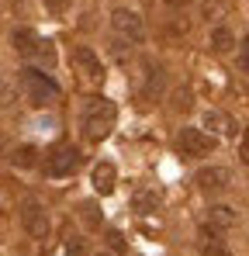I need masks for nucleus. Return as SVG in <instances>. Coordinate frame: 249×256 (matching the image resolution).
<instances>
[{
  "mask_svg": "<svg viewBox=\"0 0 249 256\" xmlns=\"http://www.w3.org/2000/svg\"><path fill=\"white\" fill-rule=\"evenodd\" d=\"M114 118H118V108L108 100V97H94V100H86V108H83V138L86 142H100V138H108L111 135V128H114Z\"/></svg>",
  "mask_w": 249,
  "mask_h": 256,
  "instance_id": "1",
  "label": "nucleus"
},
{
  "mask_svg": "<svg viewBox=\"0 0 249 256\" xmlns=\"http://www.w3.org/2000/svg\"><path fill=\"white\" fill-rule=\"evenodd\" d=\"M21 86H24V97L32 108H45L59 97V84L42 70H21Z\"/></svg>",
  "mask_w": 249,
  "mask_h": 256,
  "instance_id": "2",
  "label": "nucleus"
},
{
  "mask_svg": "<svg viewBox=\"0 0 249 256\" xmlns=\"http://www.w3.org/2000/svg\"><path fill=\"white\" fill-rule=\"evenodd\" d=\"M21 228H24L32 239H48V232H52V218H48V212H45L42 201L28 198V201L21 204Z\"/></svg>",
  "mask_w": 249,
  "mask_h": 256,
  "instance_id": "3",
  "label": "nucleus"
},
{
  "mask_svg": "<svg viewBox=\"0 0 249 256\" xmlns=\"http://www.w3.org/2000/svg\"><path fill=\"white\" fill-rule=\"evenodd\" d=\"M176 149L184 152V156H208L211 149H214V135H208L201 128H180L176 132Z\"/></svg>",
  "mask_w": 249,
  "mask_h": 256,
  "instance_id": "4",
  "label": "nucleus"
},
{
  "mask_svg": "<svg viewBox=\"0 0 249 256\" xmlns=\"http://www.w3.org/2000/svg\"><path fill=\"white\" fill-rule=\"evenodd\" d=\"M111 28H114L118 38H128V42H142L146 38V21L135 10H128V7H118L111 14Z\"/></svg>",
  "mask_w": 249,
  "mask_h": 256,
  "instance_id": "5",
  "label": "nucleus"
},
{
  "mask_svg": "<svg viewBox=\"0 0 249 256\" xmlns=\"http://www.w3.org/2000/svg\"><path fill=\"white\" fill-rule=\"evenodd\" d=\"M80 163H83V156H80L76 146H59V149L45 160V173H48V176H73Z\"/></svg>",
  "mask_w": 249,
  "mask_h": 256,
  "instance_id": "6",
  "label": "nucleus"
},
{
  "mask_svg": "<svg viewBox=\"0 0 249 256\" xmlns=\"http://www.w3.org/2000/svg\"><path fill=\"white\" fill-rule=\"evenodd\" d=\"M194 184L204 190V194H225L228 187H232V173L225 170V166H201L198 176H194Z\"/></svg>",
  "mask_w": 249,
  "mask_h": 256,
  "instance_id": "7",
  "label": "nucleus"
},
{
  "mask_svg": "<svg viewBox=\"0 0 249 256\" xmlns=\"http://www.w3.org/2000/svg\"><path fill=\"white\" fill-rule=\"evenodd\" d=\"M73 62L80 66V70L86 73V76H90V80H100V76H104L100 56H97V52H94L90 45H76V48H73Z\"/></svg>",
  "mask_w": 249,
  "mask_h": 256,
  "instance_id": "8",
  "label": "nucleus"
},
{
  "mask_svg": "<svg viewBox=\"0 0 249 256\" xmlns=\"http://www.w3.org/2000/svg\"><path fill=\"white\" fill-rule=\"evenodd\" d=\"M90 184H94V190H97L100 198H108V194L118 187V170H114V163H97L94 173H90Z\"/></svg>",
  "mask_w": 249,
  "mask_h": 256,
  "instance_id": "9",
  "label": "nucleus"
},
{
  "mask_svg": "<svg viewBox=\"0 0 249 256\" xmlns=\"http://www.w3.org/2000/svg\"><path fill=\"white\" fill-rule=\"evenodd\" d=\"M198 250H201V256H228V246H225L222 232L211 228V225H204L198 232Z\"/></svg>",
  "mask_w": 249,
  "mask_h": 256,
  "instance_id": "10",
  "label": "nucleus"
},
{
  "mask_svg": "<svg viewBox=\"0 0 249 256\" xmlns=\"http://www.w3.org/2000/svg\"><path fill=\"white\" fill-rule=\"evenodd\" d=\"M10 42H14V52H18V56H28V59L35 56V59H38L42 38L32 32V28H14V32H10Z\"/></svg>",
  "mask_w": 249,
  "mask_h": 256,
  "instance_id": "11",
  "label": "nucleus"
},
{
  "mask_svg": "<svg viewBox=\"0 0 249 256\" xmlns=\"http://www.w3.org/2000/svg\"><path fill=\"white\" fill-rule=\"evenodd\" d=\"M236 222H239V212L228 208V204H211V208H208V225L218 228V232H228Z\"/></svg>",
  "mask_w": 249,
  "mask_h": 256,
  "instance_id": "12",
  "label": "nucleus"
},
{
  "mask_svg": "<svg viewBox=\"0 0 249 256\" xmlns=\"http://www.w3.org/2000/svg\"><path fill=\"white\" fill-rule=\"evenodd\" d=\"M211 52H218V56H225V52H232L236 48V35H232V28H225V24H218V28H211Z\"/></svg>",
  "mask_w": 249,
  "mask_h": 256,
  "instance_id": "13",
  "label": "nucleus"
},
{
  "mask_svg": "<svg viewBox=\"0 0 249 256\" xmlns=\"http://www.w3.org/2000/svg\"><path fill=\"white\" fill-rule=\"evenodd\" d=\"M204 128H211L214 135H232L236 128H232V122H228V114H222V111H204Z\"/></svg>",
  "mask_w": 249,
  "mask_h": 256,
  "instance_id": "14",
  "label": "nucleus"
},
{
  "mask_svg": "<svg viewBox=\"0 0 249 256\" xmlns=\"http://www.w3.org/2000/svg\"><path fill=\"white\" fill-rule=\"evenodd\" d=\"M132 204H135V212H156L160 208V194L156 190H138L132 198Z\"/></svg>",
  "mask_w": 249,
  "mask_h": 256,
  "instance_id": "15",
  "label": "nucleus"
},
{
  "mask_svg": "<svg viewBox=\"0 0 249 256\" xmlns=\"http://www.w3.org/2000/svg\"><path fill=\"white\" fill-rule=\"evenodd\" d=\"M10 163H14V166H21V170L35 166V149H32V146H18V149L10 152Z\"/></svg>",
  "mask_w": 249,
  "mask_h": 256,
  "instance_id": "16",
  "label": "nucleus"
},
{
  "mask_svg": "<svg viewBox=\"0 0 249 256\" xmlns=\"http://www.w3.org/2000/svg\"><path fill=\"white\" fill-rule=\"evenodd\" d=\"M160 86H163V66L146 62V90L152 94V90H160Z\"/></svg>",
  "mask_w": 249,
  "mask_h": 256,
  "instance_id": "17",
  "label": "nucleus"
},
{
  "mask_svg": "<svg viewBox=\"0 0 249 256\" xmlns=\"http://www.w3.org/2000/svg\"><path fill=\"white\" fill-rule=\"evenodd\" d=\"M80 253H83L80 239H66V242L56 246V253H52V256H80Z\"/></svg>",
  "mask_w": 249,
  "mask_h": 256,
  "instance_id": "18",
  "label": "nucleus"
},
{
  "mask_svg": "<svg viewBox=\"0 0 249 256\" xmlns=\"http://www.w3.org/2000/svg\"><path fill=\"white\" fill-rule=\"evenodd\" d=\"M239 70L249 73V35L242 38V45H239Z\"/></svg>",
  "mask_w": 249,
  "mask_h": 256,
  "instance_id": "19",
  "label": "nucleus"
},
{
  "mask_svg": "<svg viewBox=\"0 0 249 256\" xmlns=\"http://www.w3.org/2000/svg\"><path fill=\"white\" fill-rule=\"evenodd\" d=\"M38 59H42V62H48V66L56 62V48H52V42H42V48H38Z\"/></svg>",
  "mask_w": 249,
  "mask_h": 256,
  "instance_id": "20",
  "label": "nucleus"
},
{
  "mask_svg": "<svg viewBox=\"0 0 249 256\" xmlns=\"http://www.w3.org/2000/svg\"><path fill=\"white\" fill-rule=\"evenodd\" d=\"M239 160L249 166V132H242V138H239Z\"/></svg>",
  "mask_w": 249,
  "mask_h": 256,
  "instance_id": "21",
  "label": "nucleus"
},
{
  "mask_svg": "<svg viewBox=\"0 0 249 256\" xmlns=\"http://www.w3.org/2000/svg\"><path fill=\"white\" fill-rule=\"evenodd\" d=\"M190 104H194V100H190V90H180V94H176V111H187Z\"/></svg>",
  "mask_w": 249,
  "mask_h": 256,
  "instance_id": "22",
  "label": "nucleus"
},
{
  "mask_svg": "<svg viewBox=\"0 0 249 256\" xmlns=\"http://www.w3.org/2000/svg\"><path fill=\"white\" fill-rule=\"evenodd\" d=\"M70 4H73V0H45V7H48V10H56V14H62Z\"/></svg>",
  "mask_w": 249,
  "mask_h": 256,
  "instance_id": "23",
  "label": "nucleus"
},
{
  "mask_svg": "<svg viewBox=\"0 0 249 256\" xmlns=\"http://www.w3.org/2000/svg\"><path fill=\"white\" fill-rule=\"evenodd\" d=\"M108 242H111V250H118V253L124 250V242H122V236H118V232H108Z\"/></svg>",
  "mask_w": 249,
  "mask_h": 256,
  "instance_id": "24",
  "label": "nucleus"
},
{
  "mask_svg": "<svg viewBox=\"0 0 249 256\" xmlns=\"http://www.w3.org/2000/svg\"><path fill=\"white\" fill-rule=\"evenodd\" d=\"M166 7H173V10H180V7H187V4H190V0H163Z\"/></svg>",
  "mask_w": 249,
  "mask_h": 256,
  "instance_id": "25",
  "label": "nucleus"
},
{
  "mask_svg": "<svg viewBox=\"0 0 249 256\" xmlns=\"http://www.w3.org/2000/svg\"><path fill=\"white\" fill-rule=\"evenodd\" d=\"M100 256H104V253H100Z\"/></svg>",
  "mask_w": 249,
  "mask_h": 256,
  "instance_id": "26",
  "label": "nucleus"
}]
</instances>
